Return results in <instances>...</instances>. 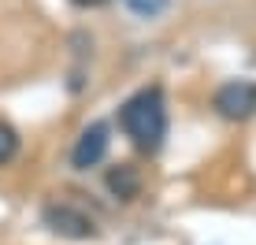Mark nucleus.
<instances>
[{
  "instance_id": "9",
  "label": "nucleus",
  "mask_w": 256,
  "mask_h": 245,
  "mask_svg": "<svg viewBox=\"0 0 256 245\" xmlns=\"http://www.w3.org/2000/svg\"><path fill=\"white\" fill-rule=\"evenodd\" d=\"M74 4H82V8H86V4H90V8H100L104 0H74Z\"/></svg>"
},
{
  "instance_id": "3",
  "label": "nucleus",
  "mask_w": 256,
  "mask_h": 245,
  "mask_svg": "<svg viewBox=\"0 0 256 245\" xmlns=\"http://www.w3.org/2000/svg\"><path fill=\"white\" fill-rule=\"evenodd\" d=\"M212 108L230 122H245L256 116V82H245V78H234V82H223L212 97Z\"/></svg>"
},
{
  "instance_id": "8",
  "label": "nucleus",
  "mask_w": 256,
  "mask_h": 245,
  "mask_svg": "<svg viewBox=\"0 0 256 245\" xmlns=\"http://www.w3.org/2000/svg\"><path fill=\"white\" fill-rule=\"evenodd\" d=\"M138 19H156V15L167 12V0H122Z\"/></svg>"
},
{
  "instance_id": "1",
  "label": "nucleus",
  "mask_w": 256,
  "mask_h": 245,
  "mask_svg": "<svg viewBox=\"0 0 256 245\" xmlns=\"http://www.w3.org/2000/svg\"><path fill=\"white\" fill-rule=\"evenodd\" d=\"M119 126L122 134L134 142V148L141 152H160L167 142V97H164V86H141L134 97H126L119 104Z\"/></svg>"
},
{
  "instance_id": "2",
  "label": "nucleus",
  "mask_w": 256,
  "mask_h": 245,
  "mask_svg": "<svg viewBox=\"0 0 256 245\" xmlns=\"http://www.w3.org/2000/svg\"><path fill=\"white\" fill-rule=\"evenodd\" d=\"M41 226H48L52 234H60V238L67 242H93L96 234V223L93 216H86L82 208L67 204V200H56V204H45L41 208Z\"/></svg>"
},
{
  "instance_id": "4",
  "label": "nucleus",
  "mask_w": 256,
  "mask_h": 245,
  "mask_svg": "<svg viewBox=\"0 0 256 245\" xmlns=\"http://www.w3.org/2000/svg\"><path fill=\"white\" fill-rule=\"evenodd\" d=\"M108 145H112V126L104 119H93L90 126L78 134L74 148H70V168L74 171H90L108 156Z\"/></svg>"
},
{
  "instance_id": "6",
  "label": "nucleus",
  "mask_w": 256,
  "mask_h": 245,
  "mask_svg": "<svg viewBox=\"0 0 256 245\" xmlns=\"http://www.w3.org/2000/svg\"><path fill=\"white\" fill-rule=\"evenodd\" d=\"M70 45H74V71H70V93H82V86H86V60L93 56V38L90 34H70Z\"/></svg>"
},
{
  "instance_id": "5",
  "label": "nucleus",
  "mask_w": 256,
  "mask_h": 245,
  "mask_svg": "<svg viewBox=\"0 0 256 245\" xmlns=\"http://www.w3.org/2000/svg\"><path fill=\"white\" fill-rule=\"evenodd\" d=\"M104 186H108V194L116 200L130 204L141 194V171L134 164H116V168H108V174H104Z\"/></svg>"
},
{
  "instance_id": "7",
  "label": "nucleus",
  "mask_w": 256,
  "mask_h": 245,
  "mask_svg": "<svg viewBox=\"0 0 256 245\" xmlns=\"http://www.w3.org/2000/svg\"><path fill=\"white\" fill-rule=\"evenodd\" d=\"M19 148H22L19 130H15L12 122H4V119H0V168H4V164H12L15 156H19Z\"/></svg>"
}]
</instances>
